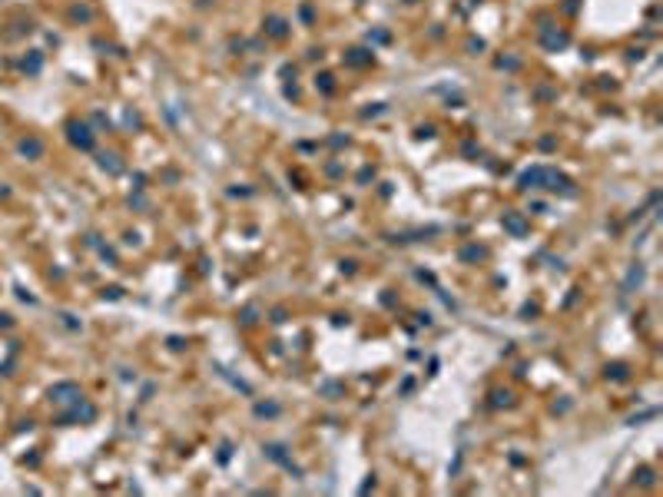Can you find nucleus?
Wrapping results in <instances>:
<instances>
[{
	"label": "nucleus",
	"mask_w": 663,
	"mask_h": 497,
	"mask_svg": "<svg viewBox=\"0 0 663 497\" xmlns=\"http://www.w3.org/2000/svg\"><path fill=\"white\" fill-rule=\"evenodd\" d=\"M20 149L30 153V156H40V143H34V139H30V143H20Z\"/></svg>",
	"instance_id": "nucleus-1"
}]
</instances>
